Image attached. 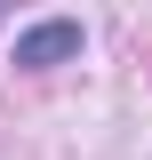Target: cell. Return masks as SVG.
I'll list each match as a JSON object with an SVG mask.
<instances>
[{"label":"cell","mask_w":152,"mask_h":160,"mask_svg":"<svg viewBox=\"0 0 152 160\" xmlns=\"http://www.w3.org/2000/svg\"><path fill=\"white\" fill-rule=\"evenodd\" d=\"M80 56V24H32V32H16V64H64Z\"/></svg>","instance_id":"cell-1"}]
</instances>
